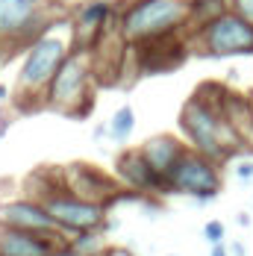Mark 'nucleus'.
<instances>
[{
  "label": "nucleus",
  "mask_w": 253,
  "mask_h": 256,
  "mask_svg": "<svg viewBox=\"0 0 253 256\" xmlns=\"http://www.w3.org/2000/svg\"><path fill=\"white\" fill-rule=\"evenodd\" d=\"M76 48V30L71 15H56L50 18L44 30L26 44V53L18 68V82H15V98L18 109L32 112L44 106V92L62 68V62L74 53Z\"/></svg>",
  "instance_id": "1"
},
{
  "label": "nucleus",
  "mask_w": 253,
  "mask_h": 256,
  "mask_svg": "<svg viewBox=\"0 0 253 256\" xmlns=\"http://www.w3.org/2000/svg\"><path fill=\"white\" fill-rule=\"evenodd\" d=\"M38 174L44 180V186L42 188H26L30 192L26 198H36L38 204L50 212V218L65 230L68 242H71V236H76V232L103 230V224H106V206L71 194L62 186L59 171H38Z\"/></svg>",
  "instance_id": "5"
},
{
  "label": "nucleus",
  "mask_w": 253,
  "mask_h": 256,
  "mask_svg": "<svg viewBox=\"0 0 253 256\" xmlns=\"http://www.w3.org/2000/svg\"><path fill=\"white\" fill-rule=\"evenodd\" d=\"M68 244L76 248L80 254H86V256H100L103 254V232L100 230L76 232V236H71V242H68Z\"/></svg>",
  "instance_id": "19"
},
{
  "label": "nucleus",
  "mask_w": 253,
  "mask_h": 256,
  "mask_svg": "<svg viewBox=\"0 0 253 256\" xmlns=\"http://www.w3.org/2000/svg\"><path fill=\"white\" fill-rule=\"evenodd\" d=\"M192 50V42H188V32H180V36H165V38H153L144 44H136V68L138 74H165V71H174L182 65V59Z\"/></svg>",
  "instance_id": "10"
},
{
  "label": "nucleus",
  "mask_w": 253,
  "mask_h": 256,
  "mask_svg": "<svg viewBox=\"0 0 253 256\" xmlns=\"http://www.w3.org/2000/svg\"><path fill=\"white\" fill-rule=\"evenodd\" d=\"M188 144L186 142H180L177 136H168V132H162V136H153V138H148L138 150H142V156L148 159V165H150L153 171L159 174V177L168 182V174H171V168L177 165V159L182 156V150H186Z\"/></svg>",
  "instance_id": "15"
},
{
  "label": "nucleus",
  "mask_w": 253,
  "mask_h": 256,
  "mask_svg": "<svg viewBox=\"0 0 253 256\" xmlns=\"http://www.w3.org/2000/svg\"><path fill=\"white\" fill-rule=\"evenodd\" d=\"M230 9L244 15L248 21H253V0H230Z\"/></svg>",
  "instance_id": "21"
},
{
  "label": "nucleus",
  "mask_w": 253,
  "mask_h": 256,
  "mask_svg": "<svg viewBox=\"0 0 253 256\" xmlns=\"http://www.w3.org/2000/svg\"><path fill=\"white\" fill-rule=\"evenodd\" d=\"M109 138L112 142H118V144H124L126 138L132 136V130H136V112H132V106H121V109H115L112 112V118H109Z\"/></svg>",
  "instance_id": "18"
},
{
  "label": "nucleus",
  "mask_w": 253,
  "mask_h": 256,
  "mask_svg": "<svg viewBox=\"0 0 253 256\" xmlns=\"http://www.w3.org/2000/svg\"><path fill=\"white\" fill-rule=\"evenodd\" d=\"M224 186L221 177V162L209 159V156L198 154L192 148H186L182 156L177 159V165L171 168L168 174V192H177V194H188L194 200H212Z\"/></svg>",
  "instance_id": "7"
},
{
  "label": "nucleus",
  "mask_w": 253,
  "mask_h": 256,
  "mask_svg": "<svg viewBox=\"0 0 253 256\" xmlns=\"http://www.w3.org/2000/svg\"><path fill=\"white\" fill-rule=\"evenodd\" d=\"M250 103H253V98H250Z\"/></svg>",
  "instance_id": "28"
},
{
  "label": "nucleus",
  "mask_w": 253,
  "mask_h": 256,
  "mask_svg": "<svg viewBox=\"0 0 253 256\" xmlns=\"http://www.w3.org/2000/svg\"><path fill=\"white\" fill-rule=\"evenodd\" d=\"M227 86L221 82H203L200 88L186 100L180 112V130L192 150L209 156L215 162H227L242 154V138L221 112V94Z\"/></svg>",
  "instance_id": "2"
},
{
  "label": "nucleus",
  "mask_w": 253,
  "mask_h": 256,
  "mask_svg": "<svg viewBox=\"0 0 253 256\" xmlns=\"http://www.w3.org/2000/svg\"><path fill=\"white\" fill-rule=\"evenodd\" d=\"M236 221H238L242 227H248V224H250V215H248V212H238V218H236Z\"/></svg>",
  "instance_id": "27"
},
{
  "label": "nucleus",
  "mask_w": 253,
  "mask_h": 256,
  "mask_svg": "<svg viewBox=\"0 0 253 256\" xmlns=\"http://www.w3.org/2000/svg\"><path fill=\"white\" fill-rule=\"evenodd\" d=\"M224 236H227V227H224L221 221H206L203 238H206L209 244H224Z\"/></svg>",
  "instance_id": "20"
},
{
  "label": "nucleus",
  "mask_w": 253,
  "mask_h": 256,
  "mask_svg": "<svg viewBox=\"0 0 253 256\" xmlns=\"http://www.w3.org/2000/svg\"><path fill=\"white\" fill-rule=\"evenodd\" d=\"M100 256H132L130 250H124V248H109V250H103Z\"/></svg>",
  "instance_id": "25"
},
{
  "label": "nucleus",
  "mask_w": 253,
  "mask_h": 256,
  "mask_svg": "<svg viewBox=\"0 0 253 256\" xmlns=\"http://www.w3.org/2000/svg\"><path fill=\"white\" fill-rule=\"evenodd\" d=\"M236 177L238 180H253V159H242V162H236Z\"/></svg>",
  "instance_id": "22"
},
{
  "label": "nucleus",
  "mask_w": 253,
  "mask_h": 256,
  "mask_svg": "<svg viewBox=\"0 0 253 256\" xmlns=\"http://www.w3.org/2000/svg\"><path fill=\"white\" fill-rule=\"evenodd\" d=\"M59 180H62V186L71 194L82 198V200L103 204V206L115 204L118 200V192H121L118 180H112L109 174H103L100 168L86 165V162H74L68 168H59Z\"/></svg>",
  "instance_id": "9"
},
{
  "label": "nucleus",
  "mask_w": 253,
  "mask_h": 256,
  "mask_svg": "<svg viewBox=\"0 0 253 256\" xmlns=\"http://www.w3.org/2000/svg\"><path fill=\"white\" fill-rule=\"evenodd\" d=\"M59 244V238L38 236V232L15 230V227H0V256H48Z\"/></svg>",
  "instance_id": "14"
},
{
  "label": "nucleus",
  "mask_w": 253,
  "mask_h": 256,
  "mask_svg": "<svg viewBox=\"0 0 253 256\" xmlns=\"http://www.w3.org/2000/svg\"><path fill=\"white\" fill-rule=\"evenodd\" d=\"M112 15H115V9H112L109 0H82L80 6H74L71 18H74V30H76V44L92 48L109 30Z\"/></svg>",
  "instance_id": "13"
},
{
  "label": "nucleus",
  "mask_w": 253,
  "mask_h": 256,
  "mask_svg": "<svg viewBox=\"0 0 253 256\" xmlns=\"http://www.w3.org/2000/svg\"><path fill=\"white\" fill-rule=\"evenodd\" d=\"M48 256H86V254H80L76 248H71V244L65 242V244H59V248H56L53 254H48Z\"/></svg>",
  "instance_id": "23"
},
{
  "label": "nucleus",
  "mask_w": 253,
  "mask_h": 256,
  "mask_svg": "<svg viewBox=\"0 0 253 256\" xmlns=\"http://www.w3.org/2000/svg\"><path fill=\"white\" fill-rule=\"evenodd\" d=\"M209 256H230V248H224V244H212V254Z\"/></svg>",
  "instance_id": "26"
},
{
  "label": "nucleus",
  "mask_w": 253,
  "mask_h": 256,
  "mask_svg": "<svg viewBox=\"0 0 253 256\" xmlns=\"http://www.w3.org/2000/svg\"><path fill=\"white\" fill-rule=\"evenodd\" d=\"M230 12V0H192L188 3V32Z\"/></svg>",
  "instance_id": "17"
},
{
  "label": "nucleus",
  "mask_w": 253,
  "mask_h": 256,
  "mask_svg": "<svg viewBox=\"0 0 253 256\" xmlns=\"http://www.w3.org/2000/svg\"><path fill=\"white\" fill-rule=\"evenodd\" d=\"M115 174L130 192H138V194H165L168 192V182L148 165V159L142 156L138 148H126L118 154Z\"/></svg>",
  "instance_id": "12"
},
{
  "label": "nucleus",
  "mask_w": 253,
  "mask_h": 256,
  "mask_svg": "<svg viewBox=\"0 0 253 256\" xmlns=\"http://www.w3.org/2000/svg\"><path fill=\"white\" fill-rule=\"evenodd\" d=\"M188 3L192 0H130L118 18V30L130 48L188 32Z\"/></svg>",
  "instance_id": "3"
},
{
  "label": "nucleus",
  "mask_w": 253,
  "mask_h": 256,
  "mask_svg": "<svg viewBox=\"0 0 253 256\" xmlns=\"http://www.w3.org/2000/svg\"><path fill=\"white\" fill-rule=\"evenodd\" d=\"M192 50L203 56H253V21L238 12H224L215 21L198 26L188 32Z\"/></svg>",
  "instance_id": "6"
},
{
  "label": "nucleus",
  "mask_w": 253,
  "mask_h": 256,
  "mask_svg": "<svg viewBox=\"0 0 253 256\" xmlns=\"http://www.w3.org/2000/svg\"><path fill=\"white\" fill-rule=\"evenodd\" d=\"M230 256H248L244 244H242V242H232V244H230Z\"/></svg>",
  "instance_id": "24"
},
{
  "label": "nucleus",
  "mask_w": 253,
  "mask_h": 256,
  "mask_svg": "<svg viewBox=\"0 0 253 256\" xmlns=\"http://www.w3.org/2000/svg\"><path fill=\"white\" fill-rule=\"evenodd\" d=\"M221 112L230 121V127L236 130V136L242 138L244 154L253 150V103H250V98L224 88V94H221Z\"/></svg>",
  "instance_id": "16"
},
{
  "label": "nucleus",
  "mask_w": 253,
  "mask_h": 256,
  "mask_svg": "<svg viewBox=\"0 0 253 256\" xmlns=\"http://www.w3.org/2000/svg\"><path fill=\"white\" fill-rule=\"evenodd\" d=\"M94 53L92 48L76 44L74 53L62 62V68L56 71V77L50 80L48 92H44V106L65 112L71 118H86L94 109Z\"/></svg>",
  "instance_id": "4"
},
{
  "label": "nucleus",
  "mask_w": 253,
  "mask_h": 256,
  "mask_svg": "<svg viewBox=\"0 0 253 256\" xmlns=\"http://www.w3.org/2000/svg\"><path fill=\"white\" fill-rule=\"evenodd\" d=\"M0 227H15V230L38 232V236L68 242L65 230L53 221L50 212L36 198H18V200H9V204H0Z\"/></svg>",
  "instance_id": "11"
},
{
  "label": "nucleus",
  "mask_w": 253,
  "mask_h": 256,
  "mask_svg": "<svg viewBox=\"0 0 253 256\" xmlns=\"http://www.w3.org/2000/svg\"><path fill=\"white\" fill-rule=\"evenodd\" d=\"M50 18L44 0H0V50L26 48Z\"/></svg>",
  "instance_id": "8"
}]
</instances>
